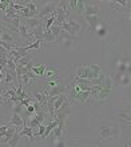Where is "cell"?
Here are the masks:
<instances>
[{
  "instance_id": "6da1fadb",
  "label": "cell",
  "mask_w": 131,
  "mask_h": 147,
  "mask_svg": "<svg viewBox=\"0 0 131 147\" xmlns=\"http://www.w3.org/2000/svg\"><path fill=\"white\" fill-rule=\"evenodd\" d=\"M66 90H67L66 86L59 84L56 79H52L43 87L42 91L46 94L47 96H59V95H63L66 92Z\"/></svg>"
},
{
  "instance_id": "7a4b0ae2",
  "label": "cell",
  "mask_w": 131,
  "mask_h": 147,
  "mask_svg": "<svg viewBox=\"0 0 131 147\" xmlns=\"http://www.w3.org/2000/svg\"><path fill=\"white\" fill-rule=\"evenodd\" d=\"M100 138L102 139H118L119 138V127L118 124H106L100 127Z\"/></svg>"
},
{
  "instance_id": "3957f363",
  "label": "cell",
  "mask_w": 131,
  "mask_h": 147,
  "mask_svg": "<svg viewBox=\"0 0 131 147\" xmlns=\"http://www.w3.org/2000/svg\"><path fill=\"white\" fill-rule=\"evenodd\" d=\"M62 30L64 32H67L70 36H72L74 39L76 38V35L80 32L82 30V24L78 23L76 20H72V19H66V22H63L62 24Z\"/></svg>"
},
{
  "instance_id": "277c9868",
  "label": "cell",
  "mask_w": 131,
  "mask_h": 147,
  "mask_svg": "<svg viewBox=\"0 0 131 147\" xmlns=\"http://www.w3.org/2000/svg\"><path fill=\"white\" fill-rule=\"evenodd\" d=\"M100 11V1H84L83 16H98Z\"/></svg>"
},
{
  "instance_id": "5b68a950",
  "label": "cell",
  "mask_w": 131,
  "mask_h": 147,
  "mask_svg": "<svg viewBox=\"0 0 131 147\" xmlns=\"http://www.w3.org/2000/svg\"><path fill=\"white\" fill-rule=\"evenodd\" d=\"M44 119H46V115H44V111H43V110H39V111L34 112V114H32V116L28 119L30 128L39 127L40 124L44 123Z\"/></svg>"
},
{
  "instance_id": "8992f818",
  "label": "cell",
  "mask_w": 131,
  "mask_h": 147,
  "mask_svg": "<svg viewBox=\"0 0 131 147\" xmlns=\"http://www.w3.org/2000/svg\"><path fill=\"white\" fill-rule=\"evenodd\" d=\"M56 7H58V1H54V3L51 1V3H47L42 11L38 12V16L40 18V19H43L46 15H52V13L55 12V9H56Z\"/></svg>"
},
{
  "instance_id": "52a82bcc",
  "label": "cell",
  "mask_w": 131,
  "mask_h": 147,
  "mask_svg": "<svg viewBox=\"0 0 131 147\" xmlns=\"http://www.w3.org/2000/svg\"><path fill=\"white\" fill-rule=\"evenodd\" d=\"M34 96L36 98V102L39 103L40 109L44 110V111H47V110H46V105H47V99H48V96H47L46 94L43 92L42 90H40V91H39V90H35V91H34Z\"/></svg>"
},
{
  "instance_id": "ba28073f",
  "label": "cell",
  "mask_w": 131,
  "mask_h": 147,
  "mask_svg": "<svg viewBox=\"0 0 131 147\" xmlns=\"http://www.w3.org/2000/svg\"><path fill=\"white\" fill-rule=\"evenodd\" d=\"M19 32H20V36L24 39V40H28V42H31V39L34 40V38H32L31 32L28 31L27 26L23 23V20H20V24H19Z\"/></svg>"
},
{
  "instance_id": "9c48e42d",
  "label": "cell",
  "mask_w": 131,
  "mask_h": 147,
  "mask_svg": "<svg viewBox=\"0 0 131 147\" xmlns=\"http://www.w3.org/2000/svg\"><path fill=\"white\" fill-rule=\"evenodd\" d=\"M8 126H14V127L16 128H23L26 124H24L23 119H22V116L19 115V114H12V118L11 120H9V123H8Z\"/></svg>"
},
{
  "instance_id": "30bf717a",
  "label": "cell",
  "mask_w": 131,
  "mask_h": 147,
  "mask_svg": "<svg viewBox=\"0 0 131 147\" xmlns=\"http://www.w3.org/2000/svg\"><path fill=\"white\" fill-rule=\"evenodd\" d=\"M110 96H111V90H106V88H100L97 94L93 95V98H95L98 100H107Z\"/></svg>"
},
{
  "instance_id": "8fae6325",
  "label": "cell",
  "mask_w": 131,
  "mask_h": 147,
  "mask_svg": "<svg viewBox=\"0 0 131 147\" xmlns=\"http://www.w3.org/2000/svg\"><path fill=\"white\" fill-rule=\"evenodd\" d=\"M44 75H46L47 78H54V79H56L58 78V68H56V66H46V71H44Z\"/></svg>"
},
{
  "instance_id": "7c38bea8",
  "label": "cell",
  "mask_w": 131,
  "mask_h": 147,
  "mask_svg": "<svg viewBox=\"0 0 131 147\" xmlns=\"http://www.w3.org/2000/svg\"><path fill=\"white\" fill-rule=\"evenodd\" d=\"M67 102H68V99H67V96H66L64 94H63V95H59L58 99H56L54 103V111H58V110L60 109L64 103H67Z\"/></svg>"
},
{
  "instance_id": "4fadbf2b",
  "label": "cell",
  "mask_w": 131,
  "mask_h": 147,
  "mask_svg": "<svg viewBox=\"0 0 131 147\" xmlns=\"http://www.w3.org/2000/svg\"><path fill=\"white\" fill-rule=\"evenodd\" d=\"M16 130H18L16 127H14V126H9V127L7 128L5 134H4V136H3V139H1V142H3V143H8V140H9L12 136H14V134H15Z\"/></svg>"
},
{
  "instance_id": "5bb4252c",
  "label": "cell",
  "mask_w": 131,
  "mask_h": 147,
  "mask_svg": "<svg viewBox=\"0 0 131 147\" xmlns=\"http://www.w3.org/2000/svg\"><path fill=\"white\" fill-rule=\"evenodd\" d=\"M30 71L34 72L36 76H43V75H44V71H46V64H42V66H32L31 64Z\"/></svg>"
},
{
  "instance_id": "9a60e30c",
  "label": "cell",
  "mask_w": 131,
  "mask_h": 147,
  "mask_svg": "<svg viewBox=\"0 0 131 147\" xmlns=\"http://www.w3.org/2000/svg\"><path fill=\"white\" fill-rule=\"evenodd\" d=\"M20 138H23V136H28L30 139H31V142H34V132H32V128L27 127V126H24L23 128H22V131L19 132Z\"/></svg>"
},
{
  "instance_id": "2e32d148",
  "label": "cell",
  "mask_w": 131,
  "mask_h": 147,
  "mask_svg": "<svg viewBox=\"0 0 131 147\" xmlns=\"http://www.w3.org/2000/svg\"><path fill=\"white\" fill-rule=\"evenodd\" d=\"M86 22L88 23L90 26V30H97V26H98V16H84Z\"/></svg>"
},
{
  "instance_id": "e0dca14e",
  "label": "cell",
  "mask_w": 131,
  "mask_h": 147,
  "mask_svg": "<svg viewBox=\"0 0 131 147\" xmlns=\"http://www.w3.org/2000/svg\"><path fill=\"white\" fill-rule=\"evenodd\" d=\"M23 51H30V50H35V51H40V40H35L32 44H28V46H26V47H20Z\"/></svg>"
},
{
  "instance_id": "ac0fdd59",
  "label": "cell",
  "mask_w": 131,
  "mask_h": 147,
  "mask_svg": "<svg viewBox=\"0 0 131 147\" xmlns=\"http://www.w3.org/2000/svg\"><path fill=\"white\" fill-rule=\"evenodd\" d=\"M31 60H32V58H31V55L30 54H27L26 56H23V58L20 59L19 62L16 63L15 66H19V67H27L28 64H31Z\"/></svg>"
},
{
  "instance_id": "d6986e66",
  "label": "cell",
  "mask_w": 131,
  "mask_h": 147,
  "mask_svg": "<svg viewBox=\"0 0 131 147\" xmlns=\"http://www.w3.org/2000/svg\"><path fill=\"white\" fill-rule=\"evenodd\" d=\"M20 139H22V138H20V135H19V131L16 130L15 134H14V136H12L11 139L8 140V146H9V147H16V146H18V143H19Z\"/></svg>"
},
{
  "instance_id": "ffe728a7",
  "label": "cell",
  "mask_w": 131,
  "mask_h": 147,
  "mask_svg": "<svg viewBox=\"0 0 131 147\" xmlns=\"http://www.w3.org/2000/svg\"><path fill=\"white\" fill-rule=\"evenodd\" d=\"M110 4L111 5H114L115 7V9H124L126 8V5L127 4H130L128 1H126V0H116V1H110Z\"/></svg>"
},
{
  "instance_id": "44dd1931",
  "label": "cell",
  "mask_w": 131,
  "mask_h": 147,
  "mask_svg": "<svg viewBox=\"0 0 131 147\" xmlns=\"http://www.w3.org/2000/svg\"><path fill=\"white\" fill-rule=\"evenodd\" d=\"M0 40H3V42L8 43V44H15V38L12 35H9L8 32H3L1 34V38H0Z\"/></svg>"
},
{
  "instance_id": "7402d4cb",
  "label": "cell",
  "mask_w": 131,
  "mask_h": 147,
  "mask_svg": "<svg viewBox=\"0 0 131 147\" xmlns=\"http://www.w3.org/2000/svg\"><path fill=\"white\" fill-rule=\"evenodd\" d=\"M48 31H50L51 34H52V36H54V38L58 40L59 35H60V32H62V27H59V26H55V24H52Z\"/></svg>"
},
{
  "instance_id": "603a6c76",
  "label": "cell",
  "mask_w": 131,
  "mask_h": 147,
  "mask_svg": "<svg viewBox=\"0 0 131 147\" xmlns=\"http://www.w3.org/2000/svg\"><path fill=\"white\" fill-rule=\"evenodd\" d=\"M54 147H66V142H64V139H63L62 136L58 138V139L54 142Z\"/></svg>"
},
{
  "instance_id": "cb8c5ba5",
  "label": "cell",
  "mask_w": 131,
  "mask_h": 147,
  "mask_svg": "<svg viewBox=\"0 0 131 147\" xmlns=\"http://www.w3.org/2000/svg\"><path fill=\"white\" fill-rule=\"evenodd\" d=\"M34 99H32V98H28V99H23V100H20L19 103L22 106H23V107H27V106H30L31 105V103H34Z\"/></svg>"
},
{
  "instance_id": "d4e9b609",
  "label": "cell",
  "mask_w": 131,
  "mask_h": 147,
  "mask_svg": "<svg viewBox=\"0 0 131 147\" xmlns=\"http://www.w3.org/2000/svg\"><path fill=\"white\" fill-rule=\"evenodd\" d=\"M44 130H46V124H40V126H39V132H38V134H35L34 136H43Z\"/></svg>"
},
{
  "instance_id": "484cf974",
  "label": "cell",
  "mask_w": 131,
  "mask_h": 147,
  "mask_svg": "<svg viewBox=\"0 0 131 147\" xmlns=\"http://www.w3.org/2000/svg\"><path fill=\"white\" fill-rule=\"evenodd\" d=\"M8 126H0V139H3L4 134H5V131H7Z\"/></svg>"
},
{
  "instance_id": "4316f807",
  "label": "cell",
  "mask_w": 131,
  "mask_h": 147,
  "mask_svg": "<svg viewBox=\"0 0 131 147\" xmlns=\"http://www.w3.org/2000/svg\"><path fill=\"white\" fill-rule=\"evenodd\" d=\"M116 116H119V118H124V120H126L127 123H130V115H128V114H118Z\"/></svg>"
},
{
  "instance_id": "83f0119b",
  "label": "cell",
  "mask_w": 131,
  "mask_h": 147,
  "mask_svg": "<svg viewBox=\"0 0 131 147\" xmlns=\"http://www.w3.org/2000/svg\"><path fill=\"white\" fill-rule=\"evenodd\" d=\"M104 34H106V30H104V28H100V31H98V35L99 36H103Z\"/></svg>"
},
{
  "instance_id": "f1b7e54d",
  "label": "cell",
  "mask_w": 131,
  "mask_h": 147,
  "mask_svg": "<svg viewBox=\"0 0 131 147\" xmlns=\"http://www.w3.org/2000/svg\"><path fill=\"white\" fill-rule=\"evenodd\" d=\"M124 147H130V142H128V140L126 142V143H124Z\"/></svg>"
}]
</instances>
